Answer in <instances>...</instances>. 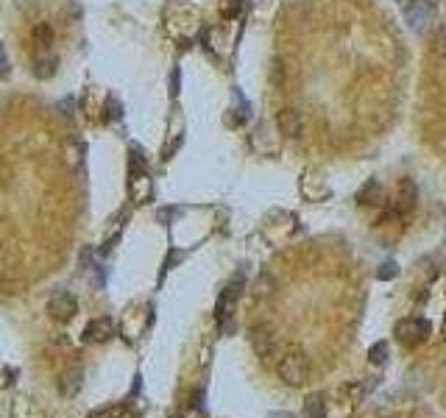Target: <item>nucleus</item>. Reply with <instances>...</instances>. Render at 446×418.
Listing matches in <instances>:
<instances>
[{
  "mask_svg": "<svg viewBox=\"0 0 446 418\" xmlns=\"http://www.w3.org/2000/svg\"><path fill=\"white\" fill-rule=\"evenodd\" d=\"M184 209L181 206H162V209H156V221L162 224V226H170V221L176 218V215H181Z\"/></svg>",
  "mask_w": 446,
  "mask_h": 418,
  "instance_id": "nucleus-16",
  "label": "nucleus"
},
{
  "mask_svg": "<svg viewBox=\"0 0 446 418\" xmlns=\"http://www.w3.org/2000/svg\"><path fill=\"white\" fill-rule=\"evenodd\" d=\"M393 335L402 346H421L424 340H429L432 335V324L427 318H402L396 326H393Z\"/></svg>",
  "mask_w": 446,
  "mask_h": 418,
  "instance_id": "nucleus-3",
  "label": "nucleus"
},
{
  "mask_svg": "<svg viewBox=\"0 0 446 418\" xmlns=\"http://www.w3.org/2000/svg\"><path fill=\"white\" fill-rule=\"evenodd\" d=\"M106 109H109V120H120V117H123V106H120L117 98H109V101H106Z\"/></svg>",
  "mask_w": 446,
  "mask_h": 418,
  "instance_id": "nucleus-21",
  "label": "nucleus"
},
{
  "mask_svg": "<svg viewBox=\"0 0 446 418\" xmlns=\"http://www.w3.org/2000/svg\"><path fill=\"white\" fill-rule=\"evenodd\" d=\"M129 187H131V195H134L137 203H145V201L151 198V192H154L151 178H148V170H145V173H131V170H129Z\"/></svg>",
  "mask_w": 446,
  "mask_h": 418,
  "instance_id": "nucleus-9",
  "label": "nucleus"
},
{
  "mask_svg": "<svg viewBox=\"0 0 446 418\" xmlns=\"http://www.w3.org/2000/svg\"><path fill=\"white\" fill-rule=\"evenodd\" d=\"M243 287H246V276L243 274H235V279L223 287V293H220V299L215 304V318H217L220 329L226 326V321L235 315V307H238V301L243 296Z\"/></svg>",
  "mask_w": 446,
  "mask_h": 418,
  "instance_id": "nucleus-2",
  "label": "nucleus"
},
{
  "mask_svg": "<svg viewBox=\"0 0 446 418\" xmlns=\"http://www.w3.org/2000/svg\"><path fill=\"white\" fill-rule=\"evenodd\" d=\"M34 40H37V48H51V42H53V31H51L48 26H37Z\"/></svg>",
  "mask_w": 446,
  "mask_h": 418,
  "instance_id": "nucleus-17",
  "label": "nucleus"
},
{
  "mask_svg": "<svg viewBox=\"0 0 446 418\" xmlns=\"http://www.w3.org/2000/svg\"><path fill=\"white\" fill-rule=\"evenodd\" d=\"M59 109H62V115H73V109H76V98H65V101L59 103Z\"/></svg>",
  "mask_w": 446,
  "mask_h": 418,
  "instance_id": "nucleus-24",
  "label": "nucleus"
},
{
  "mask_svg": "<svg viewBox=\"0 0 446 418\" xmlns=\"http://www.w3.org/2000/svg\"><path fill=\"white\" fill-rule=\"evenodd\" d=\"M181 142H184V134H179V137H176V140H173V142H170V145L165 148V153H162V159H170V156H173V153H176V151L181 148Z\"/></svg>",
  "mask_w": 446,
  "mask_h": 418,
  "instance_id": "nucleus-23",
  "label": "nucleus"
},
{
  "mask_svg": "<svg viewBox=\"0 0 446 418\" xmlns=\"http://www.w3.org/2000/svg\"><path fill=\"white\" fill-rule=\"evenodd\" d=\"M56 73V56L51 53V48H37L34 56V76L37 78H51Z\"/></svg>",
  "mask_w": 446,
  "mask_h": 418,
  "instance_id": "nucleus-10",
  "label": "nucleus"
},
{
  "mask_svg": "<svg viewBox=\"0 0 446 418\" xmlns=\"http://www.w3.org/2000/svg\"><path fill=\"white\" fill-rule=\"evenodd\" d=\"M304 418H327V396L310 393L304 401Z\"/></svg>",
  "mask_w": 446,
  "mask_h": 418,
  "instance_id": "nucleus-12",
  "label": "nucleus"
},
{
  "mask_svg": "<svg viewBox=\"0 0 446 418\" xmlns=\"http://www.w3.org/2000/svg\"><path fill=\"white\" fill-rule=\"evenodd\" d=\"M48 312H51L53 321H70V318L79 312V301H76L73 293L62 290V293H56V296L48 301Z\"/></svg>",
  "mask_w": 446,
  "mask_h": 418,
  "instance_id": "nucleus-5",
  "label": "nucleus"
},
{
  "mask_svg": "<svg viewBox=\"0 0 446 418\" xmlns=\"http://www.w3.org/2000/svg\"><path fill=\"white\" fill-rule=\"evenodd\" d=\"M402 9H404V17H407V23H410V28L415 34H421L432 20V3L429 0H404Z\"/></svg>",
  "mask_w": 446,
  "mask_h": 418,
  "instance_id": "nucleus-4",
  "label": "nucleus"
},
{
  "mask_svg": "<svg viewBox=\"0 0 446 418\" xmlns=\"http://www.w3.org/2000/svg\"><path fill=\"white\" fill-rule=\"evenodd\" d=\"M271 418H293V415H290V412H274Z\"/></svg>",
  "mask_w": 446,
  "mask_h": 418,
  "instance_id": "nucleus-25",
  "label": "nucleus"
},
{
  "mask_svg": "<svg viewBox=\"0 0 446 418\" xmlns=\"http://www.w3.org/2000/svg\"><path fill=\"white\" fill-rule=\"evenodd\" d=\"M279 379L290 387H302L307 379H310V357L304 351H290L282 357L279 368H276Z\"/></svg>",
  "mask_w": 446,
  "mask_h": 418,
  "instance_id": "nucleus-1",
  "label": "nucleus"
},
{
  "mask_svg": "<svg viewBox=\"0 0 446 418\" xmlns=\"http://www.w3.org/2000/svg\"><path fill=\"white\" fill-rule=\"evenodd\" d=\"M170 418H187V415H170Z\"/></svg>",
  "mask_w": 446,
  "mask_h": 418,
  "instance_id": "nucleus-26",
  "label": "nucleus"
},
{
  "mask_svg": "<svg viewBox=\"0 0 446 418\" xmlns=\"http://www.w3.org/2000/svg\"><path fill=\"white\" fill-rule=\"evenodd\" d=\"M276 126L282 137H299L302 134V115L296 109H282L276 115Z\"/></svg>",
  "mask_w": 446,
  "mask_h": 418,
  "instance_id": "nucleus-8",
  "label": "nucleus"
},
{
  "mask_svg": "<svg viewBox=\"0 0 446 418\" xmlns=\"http://www.w3.org/2000/svg\"><path fill=\"white\" fill-rule=\"evenodd\" d=\"M388 354H390L388 343H385V340H377V343L368 349V362H371V365H385V362H388Z\"/></svg>",
  "mask_w": 446,
  "mask_h": 418,
  "instance_id": "nucleus-14",
  "label": "nucleus"
},
{
  "mask_svg": "<svg viewBox=\"0 0 446 418\" xmlns=\"http://www.w3.org/2000/svg\"><path fill=\"white\" fill-rule=\"evenodd\" d=\"M254 349H257V354H260V357H268V354L274 351V335H268V329H265V326L254 329Z\"/></svg>",
  "mask_w": 446,
  "mask_h": 418,
  "instance_id": "nucleus-13",
  "label": "nucleus"
},
{
  "mask_svg": "<svg viewBox=\"0 0 446 418\" xmlns=\"http://www.w3.org/2000/svg\"><path fill=\"white\" fill-rule=\"evenodd\" d=\"M12 76V62H9V51L6 45H0V78H9Z\"/></svg>",
  "mask_w": 446,
  "mask_h": 418,
  "instance_id": "nucleus-20",
  "label": "nucleus"
},
{
  "mask_svg": "<svg viewBox=\"0 0 446 418\" xmlns=\"http://www.w3.org/2000/svg\"><path fill=\"white\" fill-rule=\"evenodd\" d=\"M92 418H134V415L129 412V407H109V410L95 412Z\"/></svg>",
  "mask_w": 446,
  "mask_h": 418,
  "instance_id": "nucleus-19",
  "label": "nucleus"
},
{
  "mask_svg": "<svg viewBox=\"0 0 446 418\" xmlns=\"http://www.w3.org/2000/svg\"><path fill=\"white\" fill-rule=\"evenodd\" d=\"M179 87H181V76H179V67H173V73H170V98L179 95Z\"/></svg>",
  "mask_w": 446,
  "mask_h": 418,
  "instance_id": "nucleus-22",
  "label": "nucleus"
},
{
  "mask_svg": "<svg viewBox=\"0 0 446 418\" xmlns=\"http://www.w3.org/2000/svg\"><path fill=\"white\" fill-rule=\"evenodd\" d=\"M385 201H388L385 187H382L377 178H368V181L357 190V203H360V206H379V203H385Z\"/></svg>",
  "mask_w": 446,
  "mask_h": 418,
  "instance_id": "nucleus-7",
  "label": "nucleus"
},
{
  "mask_svg": "<svg viewBox=\"0 0 446 418\" xmlns=\"http://www.w3.org/2000/svg\"><path fill=\"white\" fill-rule=\"evenodd\" d=\"M115 337V321L101 315V318H92L87 326H84V340L87 343H106Z\"/></svg>",
  "mask_w": 446,
  "mask_h": 418,
  "instance_id": "nucleus-6",
  "label": "nucleus"
},
{
  "mask_svg": "<svg viewBox=\"0 0 446 418\" xmlns=\"http://www.w3.org/2000/svg\"><path fill=\"white\" fill-rule=\"evenodd\" d=\"M181 260H184V251H179V249H170V251H167V257H165V262H162V276H159V279H165V274H167V271H170L176 262H181Z\"/></svg>",
  "mask_w": 446,
  "mask_h": 418,
  "instance_id": "nucleus-18",
  "label": "nucleus"
},
{
  "mask_svg": "<svg viewBox=\"0 0 446 418\" xmlns=\"http://www.w3.org/2000/svg\"><path fill=\"white\" fill-rule=\"evenodd\" d=\"M396 276H399V262H393V260L382 262L379 271H377V279H379V282H390V279H396Z\"/></svg>",
  "mask_w": 446,
  "mask_h": 418,
  "instance_id": "nucleus-15",
  "label": "nucleus"
},
{
  "mask_svg": "<svg viewBox=\"0 0 446 418\" xmlns=\"http://www.w3.org/2000/svg\"><path fill=\"white\" fill-rule=\"evenodd\" d=\"M415 206V184H413V178H402V184H399V212L404 215V212H410V209Z\"/></svg>",
  "mask_w": 446,
  "mask_h": 418,
  "instance_id": "nucleus-11",
  "label": "nucleus"
}]
</instances>
